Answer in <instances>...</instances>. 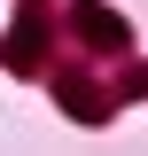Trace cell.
<instances>
[{
	"instance_id": "cell-1",
	"label": "cell",
	"mask_w": 148,
	"mask_h": 156,
	"mask_svg": "<svg viewBox=\"0 0 148 156\" xmlns=\"http://www.w3.org/2000/svg\"><path fill=\"white\" fill-rule=\"evenodd\" d=\"M78 23H86V39H101V47H109V39H125V31H117V16L101 8V0H78Z\"/></svg>"
}]
</instances>
